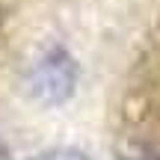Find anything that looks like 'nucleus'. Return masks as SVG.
<instances>
[{"mask_svg":"<svg viewBox=\"0 0 160 160\" xmlns=\"http://www.w3.org/2000/svg\"><path fill=\"white\" fill-rule=\"evenodd\" d=\"M74 83H77V65L62 48L48 51L33 65V71L27 77V86L33 92V98L42 104H62L65 98H71Z\"/></svg>","mask_w":160,"mask_h":160,"instance_id":"nucleus-1","label":"nucleus"},{"mask_svg":"<svg viewBox=\"0 0 160 160\" xmlns=\"http://www.w3.org/2000/svg\"><path fill=\"white\" fill-rule=\"evenodd\" d=\"M116 154H119V160H160L157 151L145 148V145H137V142H125L116 148Z\"/></svg>","mask_w":160,"mask_h":160,"instance_id":"nucleus-2","label":"nucleus"},{"mask_svg":"<svg viewBox=\"0 0 160 160\" xmlns=\"http://www.w3.org/2000/svg\"><path fill=\"white\" fill-rule=\"evenodd\" d=\"M33 160H89V157L83 151H77V148H51V151L36 154Z\"/></svg>","mask_w":160,"mask_h":160,"instance_id":"nucleus-3","label":"nucleus"},{"mask_svg":"<svg viewBox=\"0 0 160 160\" xmlns=\"http://www.w3.org/2000/svg\"><path fill=\"white\" fill-rule=\"evenodd\" d=\"M0 160H12V154H9V148H6L3 139H0Z\"/></svg>","mask_w":160,"mask_h":160,"instance_id":"nucleus-4","label":"nucleus"}]
</instances>
